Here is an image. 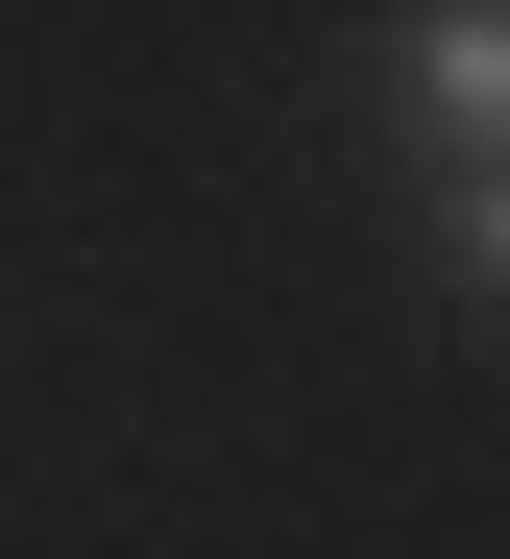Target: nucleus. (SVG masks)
Instances as JSON below:
<instances>
[{"instance_id": "nucleus-1", "label": "nucleus", "mask_w": 510, "mask_h": 559, "mask_svg": "<svg viewBox=\"0 0 510 559\" xmlns=\"http://www.w3.org/2000/svg\"><path fill=\"white\" fill-rule=\"evenodd\" d=\"M389 98H414L438 170H510V25L486 0H414V25H389Z\"/></svg>"}, {"instance_id": "nucleus-2", "label": "nucleus", "mask_w": 510, "mask_h": 559, "mask_svg": "<svg viewBox=\"0 0 510 559\" xmlns=\"http://www.w3.org/2000/svg\"><path fill=\"white\" fill-rule=\"evenodd\" d=\"M438 243H462V293H510V170H438Z\"/></svg>"}, {"instance_id": "nucleus-3", "label": "nucleus", "mask_w": 510, "mask_h": 559, "mask_svg": "<svg viewBox=\"0 0 510 559\" xmlns=\"http://www.w3.org/2000/svg\"><path fill=\"white\" fill-rule=\"evenodd\" d=\"M486 25H510V0H486Z\"/></svg>"}]
</instances>
